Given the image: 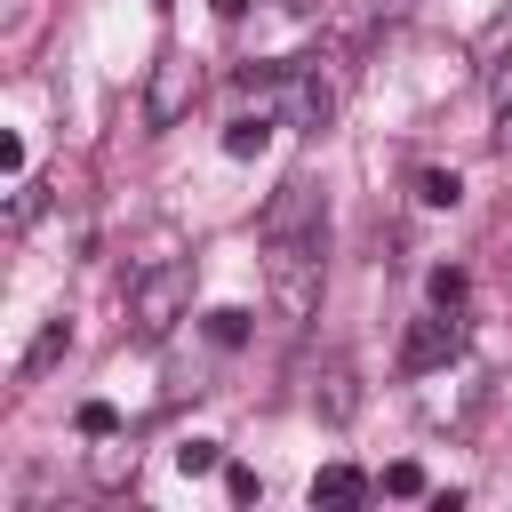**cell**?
I'll use <instances>...</instances> for the list:
<instances>
[{
	"label": "cell",
	"instance_id": "1",
	"mask_svg": "<svg viewBox=\"0 0 512 512\" xmlns=\"http://www.w3.org/2000/svg\"><path fill=\"white\" fill-rule=\"evenodd\" d=\"M320 288H328V248H320V224L312 232H288L272 240V312L288 328H304L320 312Z\"/></svg>",
	"mask_w": 512,
	"mask_h": 512
},
{
	"label": "cell",
	"instance_id": "2",
	"mask_svg": "<svg viewBox=\"0 0 512 512\" xmlns=\"http://www.w3.org/2000/svg\"><path fill=\"white\" fill-rule=\"evenodd\" d=\"M264 104L280 112V128L320 136V128L336 120V80H328L320 64H280V72H264Z\"/></svg>",
	"mask_w": 512,
	"mask_h": 512
},
{
	"label": "cell",
	"instance_id": "3",
	"mask_svg": "<svg viewBox=\"0 0 512 512\" xmlns=\"http://www.w3.org/2000/svg\"><path fill=\"white\" fill-rule=\"evenodd\" d=\"M184 312H192V264H152V272H136V288H128V320H136L144 344H160Z\"/></svg>",
	"mask_w": 512,
	"mask_h": 512
},
{
	"label": "cell",
	"instance_id": "4",
	"mask_svg": "<svg viewBox=\"0 0 512 512\" xmlns=\"http://www.w3.org/2000/svg\"><path fill=\"white\" fill-rule=\"evenodd\" d=\"M448 360H464V320H456L448 304H432V312L408 320V336H400V376H432V368H448Z\"/></svg>",
	"mask_w": 512,
	"mask_h": 512
},
{
	"label": "cell",
	"instance_id": "5",
	"mask_svg": "<svg viewBox=\"0 0 512 512\" xmlns=\"http://www.w3.org/2000/svg\"><path fill=\"white\" fill-rule=\"evenodd\" d=\"M192 96H200V64L168 48V56L152 64V80H144V128H152V136H160V128H176V120L192 112Z\"/></svg>",
	"mask_w": 512,
	"mask_h": 512
},
{
	"label": "cell",
	"instance_id": "6",
	"mask_svg": "<svg viewBox=\"0 0 512 512\" xmlns=\"http://www.w3.org/2000/svg\"><path fill=\"white\" fill-rule=\"evenodd\" d=\"M312 416H320V424H352V416H360V376H352L344 360H328V368L312 376Z\"/></svg>",
	"mask_w": 512,
	"mask_h": 512
},
{
	"label": "cell",
	"instance_id": "7",
	"mask_svg": "<svg viewBox=\"0 0 512 512\" xmlns=\"http://www.w3.org/2000/svg\"><path fill=\"white\" fill-rule=\"evenodd\" d=\"M360 496H368V472H360V464H320V472H312V504L352 512Z\"/></svg>",
	"mask_w": 512,
	"mask_h": 512
},
{
	"label": "cell",
	"instance_id": "8",
	"mask_svg": "<svg viewBox=\"0 0 512 512\" xmlns=\"http://www.w3.org/2000/svg\"><path fill=\"white\" fill-rule=\"evenodd\" d=\"M320 216H312V184H288L280 200H272V216H264V240H288V232H312Z\"/></svg>",
	"mask_w": 512,
	"mask_h": 512
},
{
	"label": "cell",
	"instance_id": "9",
	"mask_svg": "<svg viewBox=\"0 0 512 512\" xmlns=\"http://www.w3.org/2000/svg\"><path fill=\"white\" fill-rule=\"evenodd\" d=\"M64 352H72V320L56 312V320H40V336L24 344V360H16V368H24V376H48V368H56Z\"/></svg>",
	"mask_w": 512,
	"mask_h": 512
},
{
	"label": "cell",
	"instance_id": "10",
	"mask_svg": "<svg viewBox=\"0 0 512 512\" xmlns=\"http://www.w3.org/2000/svg\"><path fill=\"white\" fill-rule=\"evenodd\" d=\"M272 128H280V112H272V104H264V112H240V120L224 128V152H232V160H248V152H264V144H272Z\"/></svg>",
	"mask_w": 512,
	"mask_h": 512
},
{
	"label": "cell",
	"instance_id": "11",
	"mask_svg": "<svg viewBox=\"0 0 512 512\" xmlns=\"http://www.w3.org/2000/svg\"><path fill=\"white\" fill-rule=\"evenodd\" d=\"M416 200H424V208H456V200H464V176H456V168H416Z\"/></svg>",
	"mask_w": 512,
	"mask_h": 512
},
{
	"label": "cell",
	"instance_id": "12",
	"mask_svg": "<svg viewBox=\"0 0 512 512\" xmlns=\"http://www.w3.org/2000/svg\"><path fill=\"white\" fill-rule=\"evenodd\" d=\"M216 464H224L216 440H184V448H176V472H184V480H200V472H216Z\"/></svg>",
	"mask_w": 512,
	"mask_h": 512
},
{
	"label": "cell",
	"instance_id": "13",
	"mask_svg": "<svg viewBox=\"0 0 512 512\" xmlns=\"http://www.w3.org/2000/svg\"><path fill=\"white\" fill-rule=\"evenodd\" d=\"M464 288H472V280H464V264H440V272H432V304H448V312H456V304H464Z\"/></svg>",
	"mask_w": 512,
	"mask_h": 512
},
{
	"label": "cell",
	"instance_id": "14",
	"mask_svg": "<svg viewBox=\"0 0 512 512\" xmlns=\"http://www.w3.org/2000/svg\"><path fill=\"white\" fill-rule=\"evenodd\" d=\"M208 336H216V344H240V336H248V312H240V304H216V312H208Z\"/></svg>",
	"mask_w": 512,
	"mask_h": 512
},
{
	"label": "cell",
	"instance_id": "15",
	"mask_svg": "<svg viewBox=\"0 0 512 512\" xmlns=\"http://www.w3.org/2000/svg\"><path fill=\"white\" fill-rule=\"evenodd\" d=\"M80 432H88V440H112V432H120V408H112V400H88V408H80Z\"/></svg>",
	"mask_w": 512,
	"mask_h": 512
},
{
	"label": "cell",
	"instance_id": "16",
	"mask_svg": "<svg viewBox=\"0 0 512 512\" xmlns=\"http://www.w3.org/2000/svg\"><path fill=\"white\" fill-rule=\"evenodd\" d=\"M224 488H232V504H256V488H264V480H256L248 464H224Z\"/></svg>",
	"mask_w": 512,
	"mask_h": 512
},
{
	"label": "cell",
	"instance_id": "17",
	"mask_svg": "<svg viewBox=\"0 0 512 512\" xmlns=\"http://www.w3.org/2000/svg\"><path fill=\"white\" fill-rule=\"evenodd\" d=\"M384 496H424V472H416V464H392V472H384Z\"/></svg>",
	"mask_w": 512,
	"mask_h": 512
},
{
	"label": "cell",
	"instance_id": "18",
	"mask_svg": "<svg viewBox=\"0 0 512 512\" xmlns=\"http://www.w3.org/2000/svg\"><path fill=\"white\" fill-rule=\"evenodd\" d=\"M32 208H40V184H16V200H8V224H32Z\"/></svg>",
	"mask_w": 512,
	"mask_h": 512
},
{
	"label": "cell",
	"instance_id": "19",
	"mask_svg": "<svg viewBox=\"0 0 512 512\" xmlns=\"http://www.w3.org/2000/svg\"><path fill=\"white\" fill-rule=\"evenodd\" d=\"M208 8H216L224 24H232V16H248V0H208Z\"/></svg>",
	"mask_w": 512,
	"mask_h": 512
},
{
	"label": "cell",
	"instance_id": "20",
	"mask_svg": "<svg viewBox=\"0 0 512 512\" xmlns=\"http://www.w3.org/2000/svg\"><path fill=\"white\" fill-rule=\"evenodd\" d=\"M160 8H168V0H160Z\"/></svg>",
	"mask_w": 512,
	"mask_h": 512
}]
</instances>
